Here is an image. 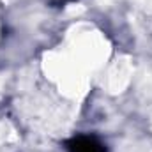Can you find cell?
Listing matches in <instances>:
<instances>
[{"label":"cell","mask_w":152,"mask_h":152,"mask_svg":"<svg viewBox=\"0 0 152 152\" xmlns=\"http://www.w3.org/2000/svg\"><path fill=\"white\" fill-rule=\"evenodd\" d=\"M71 152H104L103 143H99L92 136H78L69 143Z\"/></svg>","instance_id":"obj_1"}]
</instances>
